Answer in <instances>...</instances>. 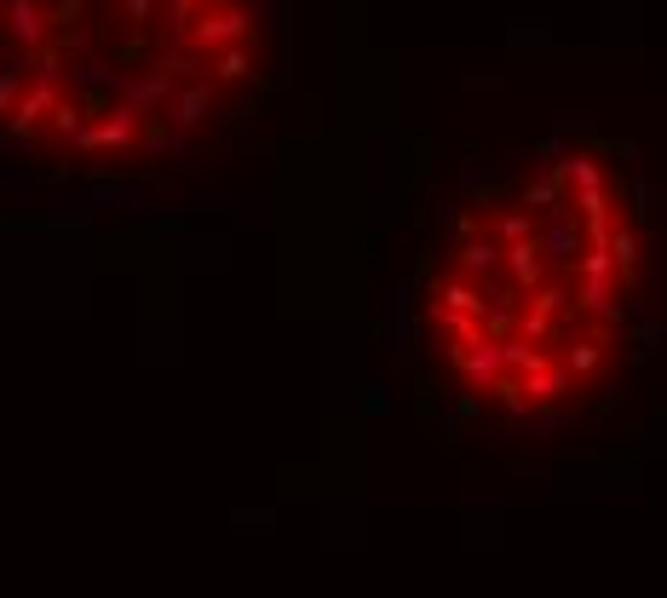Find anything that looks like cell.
I'll list each match as a JSON object with an SVG mask.
<instances>
[{
    "label": "cell",
    "instance_id": "3",
    "mask_svg": "<svg viewBox=\"0 0 667 598\" xmlns=\"http://www.w3.org/2000/svg\"><path fill=\"white\" fill-rule=\"evenodd\" d=\"M495 236H501V242H524V236H535V213H524V207L495 213Z\"/></svg>",
    "mask_w": 667,
    "mask_h": 598
},
{
    "label": "cell",
    "instance_id": "2",
    "mask_svg": "<svg viewBox=\"0 0 667 598\" xmlns=\"http://www.w3.org/2000/svg\"><path fill=\"white\" fill-rule=\"evenodd\" d=\"M460 265H466L472 276L501 265V242H489V225H483V236H466V242H460Z\"/></svg>",
    "mask_w": 667,
    "mask_h": 598
},
{
    "label": "cell",
    "instance_id": "1",
    "mask_svg": "<svg viewBox=\"0 0 667 598\" xmlns=\"http://www.w3.org/2000/svg\"><path fill=\"white\" fill-rule=\"evenodd\" d=\"M501 259H506V271H512V282H518V288H541V282H547V253H541V230H535V236H524V242H506Z\"/></svg>",
    "mask_w": 667,
    "mask_h": 598
},
{
    "label": "cell",
    "instance_id": "4",
    "mask_svg": "<svg viewBox=\"0 0 667 598\" xmlns=\"http://www.w3.org/2000/svg\"><path fill=\"white\" fill-rule=\"evenodd\" d=\"M598 345H604V340H581V345H570V351H564V368H570V374H593L598 357H604Z\"/></svg>",
    "mask_w": 667,
    "mask_h": 598
}]
</instances>
